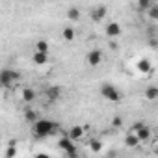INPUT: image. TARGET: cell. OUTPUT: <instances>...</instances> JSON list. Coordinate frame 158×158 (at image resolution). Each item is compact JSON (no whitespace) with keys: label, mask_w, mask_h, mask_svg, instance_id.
Instances as JSON below:
<instances>
[{"label":"cell","mask_w":158,"mask_h":158,"mask_svg":"<svg viewBox=\"0 0 158 158\" xmlns=\"http://www.w3.org/2000/svg\"><path fill=\"white\" fill-rule=\"evenodd\" d=\"M32 130H34V134L37 138H47V136H52L58 130V125L52 123L50 119H39L37 123H34Z\"/></svg>","instance_id":"6da1fadb"},{"label":"cell","mask_w":158,"mask_h":158,"mask_svg":"<svg viewBox=\"0 0 158 158\" xmlns=\"http://www.w3.org/2000/svg\"><path fill=\"white\" fill-rule=\"evenodd\" d=\"M101 95L110 102H119L121 101V93L114 84H102L101 86Z\"/></svg>","instance_id":"7a4b0ae2"},{"label":"cell","mask_w":158,"mask_h":158,"mask_svg":"<svg viewBox=\"0 0 158 158\" xmlns=\"http://www.w3.org/2000/svg\"><path fill=\"white\" fill-rule=\"evenodd\" d=\"M17 80H19V73H15L11 69H4L2 73H0V84H2L4 88H13Z\"/></svg>","instance_id":"3957f363"},{"label":"cell","mask_w":158,"mask_h":158,"mask_svg":"<svg viewBox=\"0 0 158 158\" xmlns=\"http://www.w3.org/2000/svg\"><path fill=\"white\" fill-rule=\"evenodd\" d=\"M58 145H60V149H63V151L67 152L69 158H76V147H74V141H73L69 136H63Z\"/></svg>","instance_id":"277c9868"},{"label":"cell","mask_w":158,"mask_h":158,"mask_svg":"<svg viewBox=\"0 0 158 158\" xmlns=\"http://www.w3.org/2000/svg\"><path fill=\"white\" fill-rule=\"evenodd\" d=\"M86 60H88V63L91 65V67H95V65H99L101 61H102V52L101 50H89L88 52V56H86Z\"/></svg>","instance_id":"5b68a950"},{"label":"cell","mask_w":158,"mask_h":158,"mask_svg":"<svg viewBox=\"0 0 158 158\" xmlns=\"http://www.w3.org/2000/svg\"><path fill=\"white\" fill-rule=\"evenodd\" d=\"M104 32H106L108 37H119L121 35V26H119V23H110Z\"/></svg>","instance_id":"8992f818"},{"label":"cell","mask_w":158,"mask_h":158,"mask_svg":"<svg viewBox=\"0 0 158 158\" xmlns=\"http://www.w3.org/2000/svg\"><path fill=\"white\" fill-rule=\"evenodd\" d=\"M104 15H106V6H97V8L91 11V19H93V21H97V23H99V21H102V19H104Z\"/></svg>","instance_id":"52a82bcc"},{"label":"cell","mask_w":158,"mask_h":158,"mask_svg":"<svg viewBox=\"0 0 158 158\" xmlns=\"http://www.w3.org/2000/svg\"><path fill=\"white\" fill-rule=\"evenodd\" d=\"M134 134L138 136V139H139V141H145V139H149V136H151V128L141 125V127H139V128H138Z\"/></svg>","instance_id":"ba28073f"},{"label":"cell","mask_w":158,"mask_h":158,"mask_svg":"<svg viewBox=\"0 0 158 158\" xmlns=\"http://www.w3.org/2000/svg\"><path fill=\"white\" fill-rule=\"evenodd\" d=\"M67 136H69L73 141H74V139H80V138L84 136V128H82V127H73V128L69 130V134H67Z\"/></svg>","instance_id":"9c48e42d"},{"label":"cell","mask_w":158,"mask_h":158,"mask_svg":"<svg viewBox=\"0 0 158 158\" xmlns=\"http://www.w3.org/2000/svg\"><path fill=\"white\" fill-rule=\"evenodd\" d=\"M152 6H154V2H151V0H139V2H136V8L139 11H149Z\"/></svg>","instance_id":"30bf717a"},{"label":"cell","mask_w":158,"mask_h":158,"mask_svg":"<svg viewBox=\"0 0 158 158\" xmlns=\"http://www.w3.org/2000/svg\"><path fill=\"white\" fill-rule=\"evenodd\" d=\"M145 97H147L149 101H156V99H158V88H156V86H149V88L145 89Z\"/></svg>","instance_id":"8fae6325"},{"label":"cell","mask_w":158,"mask_h":158,"mask_svg":"<svg viewBox=\"0 0 158 158\" xmlns=\"http://www.w3.org/2000/svg\"><path fill=\"white\" fill-rule=\"evenodd\" d=\"M61 35H63V39H65V41H73L76 34H74V28H71V26H65V28L61 30Z\"/></svg>","instance_id":"7c38bea8"},{"label":"cell","mask_w":158,"mask_h":158,"mask_svg":"<svg viewBox=\"0 0 158 158\" xmlns=\"http://www.w3.org/2000/svg\"><path fill=\"white\" fill-rule=\"evenodd\" d=\"M34 61H35L37 65H43V63L48 61V54H45V52H35V54H34Z\"/></svg>","instance_id":"4fadbf2b"},{"label":"cell","mask_w":158,"mask_h":158,"mask_svg":"<svg viewBox=\"0 0 158 158\" xmlns=\"http://www.w3.org/2000/svg\"><path fill=\"white\" fill-rule=\"evenodd\" d=\"M34 99H35V91H34V89H30V88L23 89V101H24V102H32Z\"/></svg>","instance_id":"5bb4252c"},{"label":"cell","mask_w":158,"mask_h":158,"mask_svg":"<svg viewBox=\"0 0 158 158\" xmlns=\"http://www.w3.org/2000/svg\"><path fill=\"white\" fill-rule=\"evenodd\" d=\"M45 93H47L48 101H56V99H60V93H61V91H60V88H48Z\"/></svg>","instance_id":"9a60e30c"},{"label":"cell","mask_w":158,"mask_h":158,"mask_svg":"<svg viewBox=\"0 0 158 158\" xmlns=\"http://www.w3.org/2000/svg\"><path fill=\"white\" fill-rule=\"evenodd\" d=\"M138 143H139V139H138L136 134H127V138H125V145L127 147H136Z\"/></svg>","instance_id":"2e32d148"},{"label":"cell","mask_w":158,"mask_h":158,"mask_svg":"<svg viewBox=\"0 0 158 158\" xmlns=\"http://www.w3.org/2000/svg\"><path fill=\"white\" fill-rule=\"evenodd\" d=\"M138 71H141V73H149V71H151V63H149V60H139V61H138Z\"/></svg>","instance_id":"e0dca14e"},{"label":"cell","mask_w":158,"mask_h":158,"mask_svg":"<svg viewBox=\"0 0 158 158\" xmlns=\"http://www.w3.org/2000/svg\"><path fill=\"white\" fill-rule=\"evenodd\" d=\"M67 17H69L71 21H78V19H80V10H78V8H69Z\"/></svg>","instance_id":"ac0fdd59"},{"label":"cell","mask_w":158,"mask_h":158,"mask_svg":"<svg viewBox=\"0 0 158 158\" xmlns=\"http://www.w3.org/2000/svg\"><path fill=\"white\" fill-rule=\"evenodd\" d=\"M24 117H26V121H30V123H37L39 121V117H37V114L34 112V110H26V114H24Z\"/></svg>","instance_id":"d6986e66"},{"label":"cell","mask_w":158,"mask_h":158,"mask_svg":"<svg viewBox=\"0 0 158 158\" xmlns=\"http://www.w3.org/2000/svg\"><path fill=\"white\" fill-rule=\"evenodd\" d=\"M35 52H48V43L47 41H37L35 43Z\"/></svg>","instance_id":"ffe728a7"},{"label":"cell","mask_w":158,"mask_h":158,"mask_svg":"<svg viewBox=\"0 0 158 158\" xmlns=\"http://www.w3.org/2000/svg\"><path fill=\"white\" fill-rule=\"evenodd\" d=\"M89 149H91L93 152H99V151L102 149V143H101L99 139H91V141H89Z\"/></svg>","instance_id":"44dd1931"},{"label":"cell","mask_w":158,"mask_h":158,"mask_svg":"<svg viewBox=\"0 0 158 158\" xmlns=\"http://www.w3.org/2000/svg\"><path fill=\"white\" fill-rule=\"evenodd\" d=\"M147 13H149V17H151V19L158 21V4H154V6H152V8H151Z\"/></svg>","instance_id":"7402d4cb"},{"label":"cell","mask_w":158,"mask_h":158,"mask_svg":"<svg viewBox=\"0 0 158 158\" xmlns=\"http://www.w3.org/2000/svg\"><path fill=\"white\" fill-rule=\"evenodd\" d=\"M121 125H123L121 117H114V127H121Z\"/></svg>","instance_id":"603a6c76"},{"label":"cell","mask_w":158,"mask_h":158,"mask_svg":"<svg viewBox=\"0 0 158 158\" xmlns=\"http://www.w3.org/2000/svg\"><path fill=\"white\" fill-rule=\"evenodd\" d=\"M15 154V147H10V151H8V154H6V158H11Z\"/></svg>","instance_id":"cb8c5ba5"},{"label":"cell","mask_w":158,"mask_h":158,"mask_svg":"<svg viewBox=\"0 0 158 158\" xmlns=\"http://www.w3.org/2000/svg\"><path fill=\"white\" fill-rule=\"evenodd\" d=\"M35 158H50V156H48V154H43V152H41V154H37Z\"/></svg>","instance_id":"d4e9b609"},{"label":"cell","mask_w":158,"mask_h":158,"mask_svg":"<svg viewBox=\"0 0 158 158\" xmlns=\"http://www.w3.org/2000/svg\"><path fill=\"white\" fill-rule=\"evenodd\" d=\"M156 152H158V151H156Z\"/></svg>","instance_id":"484cf974"}]
</instances>
